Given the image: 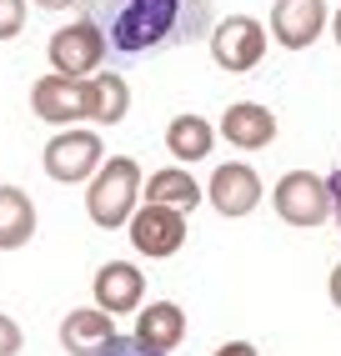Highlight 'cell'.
<instances>
[{"mask_svg":"<svg viewBox=\"0 0 341 356\" xmlns=\"http://www.w3.org/2000/svg\"><path fill=\"white\" fill-rule=\"evenodd\" d=\"M111 56H156L211 35L216 0H81Z\"/></svg>","mask_w":341,"mask_h":356,"instance_id":"obj_1","label":"cell"},{"mask_svg":"<svg viewBox=\"0 0 341 356\" xmlns=\"http://www.w3.org/2000/svg\"><path fill=\"white\" fill-rule=\"evenodd\" d=\"M141 165L131 156H111L95 165V176L86 181V216L101 226V231H116L136 216L141 206Z\"/></svg>","mask_w":341,"mask_h":356,"instance_id":"obj_2","label":"cell"},{"mask_svg":"<svg viewBox=\"0 0 341 356\" xmlns=\"http://www.w3.org/2000/svg\"><path fill=\"white\" fill-rule=\"evenodd\" d=\"M106 161V146H101V136H95L90 126H61L51 140H45V176L61 181V186H81L95 176V165Z\"/></svg>","mask_w":341,"mask_h":356,"instance_id":"obj_3","label":"cell"},{"mask_svg":"<svg viewBox=\"0 0 341 356\" xmlns=\"http://www.w3.org/2000/svg\"><path fill=\"white\" fill-rule=\"evenodd\" d=\"M31 111L45 126H86L95 121V81H70V76H40L31 86Z\"/></svg>","mask_w":341,"mask_h":356,"instance_id":"obj_4","label":"cell"},{"mask_svg":"<svg viewBox=\"0 0 341 356\" xmlns=\"http://www.w3.org/2000/svg\"><path fill=\"white\" fill-rule=\"evenodd\" d=\"M106 56H111V45H106L95 20H70V26H61L51 35V45H45L51 70L56 76H70V81H90L95 70L106 65Z\"/></svg>","mask_w":341,"mask_h":356,"instance_id":"obj_5","label":"cell"},{"mask_svg":"<svg viewBox=\"0 0 341 356\" xmlns=\"http://www.w3.org/2000/svg\"><path fill=\"white\" fill-rule=\"evenodd\" d=\"M271 206L286 226H322L331 221V186L316 171H286L271 191Z\"/></svg>","mask_w":341,"mask_h":356,"instance_id":"obj_6","label":"cell"},{"mask_svg":"<svg viewBox=\"0 0 341 356\" xmlns=\"http://www.w3.org/2000/svg\"><path fill=\"white\" fill-rule=\"evenodd\" d=\"M266 26L256 15H231V20H216L211 26V60L231 70V76H246L256 70V60L266 56Z\"/></svg>","mask_w":341,"mask_h":356,"instance_id":"obj_7","label":"cell"},{"mask_svg":"<svg viewBox=\"0 0 341 356\" xmlns=\"http://www.w3.org/2000/svg\"><path fill=\"white\" fill-rule=\"evenodd\" d=\"M331 26V10H326V0H276L271 6V35L281 51H311L316 40L326 35Z\"/></svg>","mask_w":341,"mask_h":356,"instance_id":"obj_8","label":"cell"},{"mask_svg":"<svg viewBox=\"0 0 341 356\" xmlns=\"http://www.w3.org/2000/svg\"><path fill=\"white\" fill-rule=\"evenodd\" d=\"M131 226V246L151 261H166L186 246V211H170V206H136V216L126 221Z\"/></svg>","mask_w":341,"mask_h":356,"instance_id":"obj_9","label":"cell"},{"mask_svg":"<svg viewBox=\"0 0 341 356\" xmlns=\"http://www.w3.org/2000/svg\"><path fill=\"white\" fill-rule=\"evenodd\" d=\"M206 201L221 211V216L241 221V216H251V211L261 206V176L251 171L246 161H226V165H216V171H211Z\"/></svg>","mask_w":341,"mask_h":356,"instance_id":"obj_10","label":"cell"},{"mask_svg":"<svg viewBox=\"0 0 341 356\" xmlns=\"http://www.w3.org/2000/svg\"><path fill=\"white\" fill-rule=\"evenodd\" d=\"M90 301L101 306L106 316L141 312V301H145V276H141V266H131V261H106V266L90 276Z\"/></svg>","mask_w":341,"mask_h":356,"instance_id":"obj_11","label":"cell"},{"mask_svg":"<svg viewBox=\"0 0 341 356\" xmlns=\"http://www.w3.org/2000/svg\"><path fill=\"white\" fill-rule=\"evenodd\" d=\"M216 131H221L236 151H261V146L276 140V115L261 101H236V106H226V115H221Z\"/></svg>","mask_w":341,"mask_h":356,"instance_id":"obj_12","label":"cell"},{"mask_svg":"<svg viewBox=\"0 0 341 356\" xmlns=\"http://www.w3.org/2000/svg\"><path fill=\"white\" fill-rule=\"evenodd\" d=\"M116 341V326L101 306H81V312H70L61 321V346L65 356H101L106 346Z\"/></svg>","mask_w":341,"mask_h":356,"instance_id":"obj_13","label":"cell"},{"mask_svg":"<svg viewBox=\"0 0 341 356\" xmlns=\"http://www.w3.org/2000/svg\"><path fill=\"white\" fill-rule=\"evenodd\" d=\"M136 341L151 351H176L186 341V312L176 301H151L136 312Z\"/></svg>","mask_w":341,"mask_h":356,"instance_id":"obj_14","label":"cell"},{"mask_svg":"<svg viewBox=\"0 0 341 356\" xmlns=\"http://www.w3.org/2000/svg\"><path fill=\"white\" fill-rule=\"evenodd\" d=\"M141 196L151 206H170V211H196L201 206V186L191 181L186 165H166V171H151V181H141Z\"/></svg>","mask_w":341,"mask_h":356,"instance_id":"obj_15","label":"cell"},{"mask_svg":"<svg viewBox=\"0 0 341 356\" xmlns=\"http://www.w3.org/2000/svg\"><path fill=\"white\" fill-rule=\"evenodd\" d=\"M35 236V201L20 186L0 181V251H20Z\"/></svg>","mask_w":341,"mask_h":356,"instance_id":"obj_16","label":"cell"},{"mask_svg":"<svg viewBox=\"0 0 341 356\" xmlns=\"http://www.w3.org/2000/svg\"><path fill=\"white\" fill-rule=\"evenodd\" d=\"M166 146H170V156H176L181 165H196V161H206L211 146H216V126L206 121V115L186 111V115H176V121L166 126Z\"/></svg>","mask_w":341,"mask_h":356,"instance_id":"obj_17","label":"cell"},{"mask_svg":"<svg viewBox=\"0 0 341 356\" xmlns=\"http://www.w3.org/2000/svg\"><path fill=\"white\" fill-rule=\"evenodd\" d=\"M95 126H120L131 115V86L116 70H95Z\"/></svg>","mask_w":341,"mask_h":356,"instance_id":"obj_18","label":"cell"},{"mask_svg":"<svg viewBox=\"0 0 341 356\" xmlns=\"http://www.w3.org/2000/svg\"><path fill=\"white\" fill-rule=\"evenodd\" d=\"M26 31V0H0V40H15Z\"/></svg>","mask_w":341,"mask_h":356,"instance_id":"obj_19","label":"cell"},{"mask_svg":"<svg viewBox=\"0 0 341 356\" xmlns=\"http://www.w3.org/2000/svg\"><path fill=\"white\" fill-rule=\"evenodd\" d=\"M20 346H26V331H20V321L0 312V356H15Z\"/></svg>","mask_w":341,"mask_h":356,"instance_id":"obj_20","label":"cell"},{"mask_svg":"<svg viewBox=\"0 0 341 356\" xmlns=\"http://www.w3.org/2000/svg\"><path fill=\"white\" fill-rule=\"evenodd\" d=\"M101 356H170V351H151V346H141L136 337H116Z\"/></svg>","mask_w":341,"mask_h":356,"instance_id":"obj_21","label":"cell"},{"mask_svg":"<svg viewBox=\"0 0 341 356\" xmlns=\"http://www.w3.org/2000/svg\"><path fill=\"white\" fill-rule=\"evenodd\" d=\"M326 296H331V306L341 312V261L331 266V276H326Z\"/></svg>","mask_w":341,"mask_h":356,"instance_id":"obj_22","label":"cell"},{"mask_svg":"<svg viewBox=\"0 0 341 356\" xmlns=\"http://www.w3.org/2000/svg\"><path fill=\"white\" fill-rule=\"evenodd\" d=\"M326 186H331V216H336V226H341V171L326 176Z\"/></svg>","mask_w":341,"mask_h":356,"instance_id":"obj_23","label":"cell"},{"mask_svg":"<svg viewBox=\"0 0 341 356\" xmlns=\"http://www.w3.org/2000/svg\"><path fill=\"white\" fill-rule=\"evenodd\" d=\"M216 356H256V346H251V341H226Z\"/></svg>","mask_w":341,"mask_h":356,"instance_id":"obj_24","label":"cell"},{"mask_svg":"<svg viewBox=\"0 0 341 356\" xmlns=\"http://www.w3.org/2000/svg\"><path fill=\"white\" fill-rule=\"evenodd\" d=\"M31 6H40V10H70L76 0H31Z\"/></svg>","mask_w":341,"mask_h":356,"instance_id":"obj_25","label":"cell"},{"mask_svg":"<svg viewBox=\"0 0 341 356\" xmlns=\"http://www.w3.org/2000/svg\"><path fill=\"white\" fill-rule=\"evenodd\" d=\"M326 31H331V35H336V45H341V10L331 15V26H326Z\"/></svg>","mask_w":341,"mask_h":356,"instance_id":"obj_26","label":"cell"}]
</instances>
